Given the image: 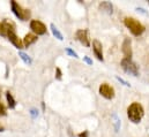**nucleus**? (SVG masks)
<instances>
[{
    "label": "nucleus",
    "mask_w": 149,
    "mask_h": 137,
    "mask_svg": "<svg viewBox=\"0 0 149 137\" xmlns=\"http://www.w3.org/2000/svg\"><path fill=\"white\" fill-rule=\"evenodd\" d=\"M112 119H113V123H114V130L116 131H119V128H120V119L116 114L112 115Z\"/></svg>",
    "instance_id": "nucleus-17"
},
{
    "label": "nucleus",
    "mask_w": 149,
    "mask_h": 137,
    "mask_svg": "<svg viewBox=\"0 0 149 137\" xmlns=\"http://www.w3.org/2000/svg\"><path fill=\"white\" fill-rule=\"evenodd\" d=\"M0 131H3V128H2L1 126H0Z\"/></svg>",
    "instance_id": "nucleus-26"
},
{
    "label": "nucleus",
    "mask_w": 149,
    "mask_h": 137,
    "mask_svg": "<svg viewBox=\"0 0 149 137\" xmlns=\"http://www.w3.org/2000/svg\"><path fill=\"white\" fill-rule=\"evenodd\" d=\"M89 135V133H88V130H83L82 133H80V134H77V137H88Z\"/></svg>",
    "instance_id": "nucleus-24"
},
{
    "label": "nucleus",
    "mask_w": 149,
    "mask_h": 137,
    "mask_svg": "<svg viewBox=\"0 0 149 137\" xmlns=\"http://www.w3.org/2000/svg\"><path fill=\"white\" fill-rule=\"evenodd\" d=\"M136 10H138V12H140V13H142V14H145V15H148V12H146V10H145L143 8H141V7H138V8H136Z\"/></svg>",
    "instance_id": "nucleus-25"
},
{
    "label": "nucleus",
    "mask_w": 149,
    "mask_h": 137,
    "mask_svg": "<svg viewBox=\"0 0 149 137\" xmlns=\"http://www.w3.org/2000/svg\"><path fill=\"white\" fill-rule=\"evenodd\" d=\"M121 68L124 69L127 74H131L133 76H138L139 75V67L136 66V64L134 61H132V59L124 58L121 60Z\"/></svg>",
    "instance_id": "nucleus-4"
},
{
    "label": "nucleus",
    "mask_w": 149,
    "mask_h": 137,
    "mask_svg": "<svg viewBox=\"0 0 149 137\" xmlns=\"http://www.w3.org/2000/svg\"><path fill=\"white\" fill-rule=\"evenodd\" d=\"M29 27H30L33 34L36 35V36H43V35H45L47 33L46 26L39 20H31Z\"/></svg>",
    "instance_id": "nucleus-5"
},
{
    "label": "nucleus",
    "mask_w": 149,
    "mask_h": 137,
    "mask_svg": "<svg viewBox=\"0 0 149 137\" xmlns=\"http://www.w3.org/2000/svg\"><path fill=\"white\" fill-rule=\"evenodd\" d=\"M7 38H8V40L17 48V50H21V48H24V46H23V43H22V40L20 39V37L16 35V33L14 31V33H10V34L7 36Z\"/></svg>",
    "instance_id": "nucleus-11"
},
{
    "label": "nucleus",
    "mask_w": 149,
    "mask_h": 137,
    "mask_svg": "<svg viewBox=\"0 0 149 137\" xmlns=\"http://www.w3.org/2000/svg\"><path fill=\"white\" fill-rule=\"evenodd\" d=\"M50 29H51V33H52V35L57 38V39H59V40H64V36H63V34L59 31V29L56 27V24H53V23H51L50 24Z\"/></svg>",
    "instance_id": "nucleus-15"
},
{
    "label": "nucleus",
    "mask_w": 149,
    "mask_h": 137,
    "mask_svg": "<svg viewBox=\"0 0 149 137\" xmlns=\"http://www.w3.org/2000/svg\"><path fill=\"white\" fill-rule=\"evenodd\" d=\"M98 92L102 97H104L105 99H113L114 96H116V92H114V89L112 88L111 85H109L108 83H102L100 85V89H98Z\"/></svg>",
    "instance_id": "nucleus-6"
},
{
    "label": "nucleus",
    "mask_w": 149,
    "mask_h": 137,
    "mask_svg": "<svg viewBox=\"0 0 149 137\" xmlns=\"http://www.w3.org/2000/svg\"><path fill=\"white\" fill-rule=\"evenodd\" d=\"M19 57L21 58V60H22L26 65L30 66V65L33 64V59H31L27 53H24V52H22V51H19Z\"/></svg>",
    "instance_id": "nucleus-16"
},
{
    "label": "nucleus",
    "mask_w": 149,
    "mask_h": 137,
    "mask_svg": "<svg viewBox=\"0 0 149 137\" xmlns=\"http://www.w3.org/2000/svg\"><path fill=\"white\" fill-rule=\"evenodd\" d=\"M65 52L70 55V57H73V58H75V59H79V55H77V53L75 52L74 50H72L71 47H66L65 48Z\"/></svg>",
    "instance_id": "nucleus-18"
},
{
    "label": "nucleus",
    "mask_w": 149,
    "mask_h": 137,
    "mask_svg": "<svg viewBox=\"0 0 149 137\" xmlns=\"http://www.w3.org/2000/svg\"><path fill=\"white\" fill-rule=\"evenodd\" d=\"M7 115V111H6V107L5 105L0 102V116H6Z\"/></svg>",
    "instance_id": "nucleus-20"
},
{
    "label": "nucleus",
    "mask_w": 149,
    "mask_h": 137,
    "mask_svg": "<svg viewBox=\"0 0 149 137\" xmlns=\"http://www.w3.org/2000/svg\"><path fill=\"white\" fill-rule=\"evenodd\" d=\"M124 24L125 27L131 31V34L133 36H141V35L145 33L146 28L143 24H141L138 20H135L134 17H125L124 19Z\"/></svg>",
    "instance_id": "nucleus-2"
},
{
    "label": "nucleus",
    "mask_w": 149,
    "mask_h": 137,
    "mask_svg": "<svg viewBox=\"0 0 149 137\" xmlns=\"http://www.w3.org/2000/svg\"><path fill=\"white\" fill-rule=\"evenodd\" d=\"M116 80H117L119 83H121L123 85H125V86H127V88H131V84H130L127 81H125L124 78H121V77H119V76H116Z\"/></svg>",
    "instance_id": "nucleus-19"
},
{
    "label": "nucleus",
    "mask_w": 149,
    "mask_h": 137,
    "mask_svg": "<svg viewBox=\"0 0 149 137\" xmlns=\"http://www.w3.org/2000/svg\"><path fill=\"white\" fill-rule=\"evenodd\" d=\"M93 52H94L95 57L100 61H104V58H103V46H102V43L98 39H94L93 40Z\"/></svg>",
    "instance_id": "nucleus-9"
},
{
    "label": "nucleus",
    "mask_w": 149,
    "mask_h": 137,
    "mask_svg": "<svg viewBox=\"0 0 149 137\" xmlns=\"http://www.w3.org/2000/svg\"><path fill=\"white\" fill-rule=\"evenodd\" d=\"M30 115H31V118H37L38 116V109L37 108H31L30 109Z\"/></svg>",
    "instance_id": "nucleus-22"
},
{
    "label": "nucleus",
    "mask_w": 149,
    "mask_h": 137,
    "mask_svg": "<svg viewBox=\"0 0 149 137\" xmlns=\"http://www.w3.org/2000/svg\"><path fill=\"white\" fill-rule=\"evenodd\" d=\"M14 31H15V26H14V23H12V22L8 21V20L0 21V36L7 37L10 33H14Z\"/></svg>",
    "instance_id": "nucleus-7"
},
{
    "label": "nucleus",
    "mask_w": 149,
    "mask_h": 137,
    "mask_svg": "<svg viewBox=\"0 0 149 137\" xmlns=\"http://www.w3.org/2000/svg\"><path fill=\"white\" fill-rule=\"evenodd\" d=\"M61 77H63V73H61V69L59 68V67H57V68H56V80L60 81V80H61Z\"/></svg>",
    "instance_id": "nucleus-21"
},
{
    "label": "nucleus",
    "mask_w": 149,
    "mask_h": 137,
    "mask_svg": "<svg viewBox=\"0 0 149 137\" xmlns=\"http://www.w3.org/2000/svg\"><path fill=\"white\" fill-rule=\"evenodd\" d=\"M6 100H7V106L10 109H14L16 107V100L14 99L13 95L9 91H6Z\"/></svg>",
    "instance_id": "nucleus-13"
},
{
    "label": "nucleus",
    "mask_w": 149,
    "mask_h": 137,
    "mask_svg": "<svg viewBox=\"0 0 149 137\" xmlns=\"http://www.w3.org/2000/svg\"><path fill=\"white\" fill-rule=\"evenodd\" d=\"M76 39L86 47H90V39H89V36H88V30L87 29H80L76 31L75 34Z\"/></svg>",
    "instance_id": "nucleus-8"
},
{
    "label": "nucleus",
    "mask_w": 149,
    "mask_h": 137,
    "mask_svg": "<svg viewBox=\"0 0 149 137\" xmlns=\"http://www.w3.org/2000/svg\"><path fill=\"white\" fill-rule=\"evenodd\" d=\"M100 9L108 13V14H112L113 13V6H112L110 2L108 1H104V2H101L100 3Z\"/></svg>",
    "instance_id": "nucleus-14"
},
{
    "label": "nucleus",
    "mask_w": 149,
    "mask_h": 137,
    "mask_svg": "<svg viewBox=\"0 0 149 137\" xmlns=\"http://www.w3.org/2000/svg\"><path fill=\"white\" fill-rule=\"evenodd\" d=\"M38 37L36 35H34L33 33L31 34H27L24 36V38H23V40H22V43H23V46L24 47H29L30 45H33V44H35L36 42H37Z\"/></svg>",
    "instance_id": "nucleus-12"
},
{
    "label": "nucleus",
    "mask_w": 149,
    "mask_h": 137,
    "mask_svg": "<svg viewBox=\"0 0 149 137\" xmlns=\"http://www.w3.org/2000/svg\"><path fill=\"white\" fill-rule=\"evenodd\" d=\"M127 116L133 123H139L145 116V109L140 103H132L127 108Z\"/></svg>",
    "instance_id": "nucleus-1"
},
{
    "label": "nucleus",
    "mask_w": 149,
    "mask_h": 137,
    "mask_svg": "<svg viewBox=\"0 0 149 137\" xmlns=\"http://www.w3.org/2000/svg\"><path fill=\"white\" fill-rule=\"evenodd\" d=\"M10 8H12V12L13 14L21 21H28L30 17H31V12L29 9H26L23 8L19 2H16L15 0L10 1Z\"/></svg>",
    "instance_id": "nucleus-3"
},
{
    "label": "nucleus",
    "mask_w": 149,
    "mask_h": 137,
    "mask_svg": "<svg viewBox=\"0 0 149 137\" xmlns=\"http://www.w3.org/2000/svg\"><path fill=\"white\" fill-rule=\"evenodd\" d=\"M83 61H84L87 65H89V66H93V60H91L89 57H87V55H86V57H83Z\"/></svg>",
    "instance_id": "nucleus-23"
},
{
    "label": "nucleus",
    "mask_w": 149,
    "mask_h": 137,
    "mask_svg": "<svg viewBox=\"0 0 149 137\" xmlns=\"http://www.w3.org/2000/svg\"><path fill=\"white\" fill-rule=\"evenodd\" d=\"M121 51H123L124 58H126V59H131L132 58L133 52H132V42H131V38H125L124 39V43H123V46H121Z\"/></svg>",
    "instance_id": "nucleus-10"
}]
</instances>
